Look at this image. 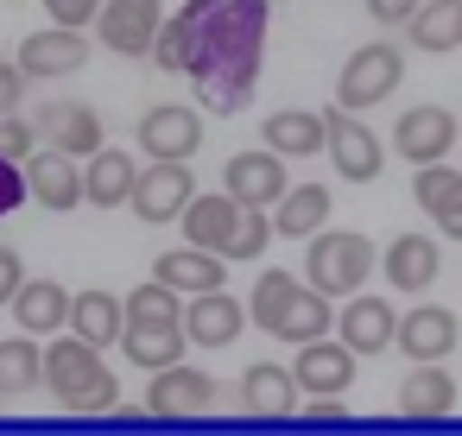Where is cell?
<instances>
[{
  "mask_svg": "<svg viewBox=\"0 0 462 436\" xmlns=\"http://www.w3.org/2000/svg\"><path fill=\"white\" fill-rule=\"evenodd\" d=\"M184 20H190L184 77L197 83V102L209 114H241L260 89L266 0H184Z\"/></svg>",
  "mask_w": 462,
  "mask_h": 436,
  "instance_id": "cell-1",
  "label": "cell"
},
{
  "mask_svg": "<svg viewBox=\"0 0 462 436\" xmlns=\"http://www.w3.org/2000/svg\"><path fill=\"white\" fill-rule=\"evenodd\" d=\"M121 348L134 367L159 373L171 360H184L190 335H184V297L159 278H146L140 291H127V322H121Z\"/></svg>",
  "mask_w": 462,
  "mask_h": 436,
  "instance_id": "cell-2",
  "label": "cell"
},
{
  "mask_svg": "<svg viewBox=\"0 0 462 436\" xmlns=\"http://www.w3.org/2000/svg\"><path fill=\"white\" fill-rule=\"evenodd\" d=\"M374 266H380L374 241H367V234H348V228H317L310 247H304V285H317L323 297L361 291Z\"/></svg>",
  "mask_w": 462,
  "mask_h": 436,
  "instance_id": "cell-3",
  "label": "cell"
},
{
  "mask_svg": "<svg viewBox=\"0 0 462 436\" xmlns=\"http://www.w3.org/2000/svg\"><path fill=\"white\" fill-rule=\"evenodd\" d=\"M405 83V51L399 45H355L348 51V64H342V77H336V108H348V114H361V108H380L393 89Z\"/></svg>",
  "mask_w": 462,
  "mask_h": 436,
  "instance_id": "cell-4",
  "label": "cell"
},
{
  "mask_svg": "<svg viewBox=\"0 0 462 436\" xmlns=\"http://www.w3.org/2000/svg\"><path fill=\"white\" fill-rule=\"evenodd\" d=\"M165 26V0H102L96 39L115 58H152V39Z\"/></svg>",
  "mask_w": 462,
  "mask_h": 436,
  "instance_id": "cell-5",
  "label": "cell"
},
{
  "mask_svg": "<svg viewBox=\"0 0 462 436\" xmlns=\"http://www.w3.org/2000/svg\"><path fill=\"white\" fill-rule=\"evenodd\" d=\"M190 196H197V184H190V165H184V159H152V165H140L127 209H134L140 222H152V228H159V222H178Z\"/></svg>",
  "mask_w": 462,
  "mask_h": 436,
  "instance_id": "cell-6",
  "label": "cell"
},
{
  "mask_svg": "<svg viewBox=\"0 0 462 436\" xmlns=\"http://www.w3.org/2000/svg\"><path fill=\"white\" fill-rule=\"evenodd\" d=\"M355 348L336 335H317V341H298V367H291V379H298V392L304 398H342L348 386H355Z\"/></svg>",
  "mask_w": 462,
  "mask_h": 436,
  "instance_id": "cell-7",
  "label": "cell"
},
{
  "mask_svg": "<svg viewBox=\"0 0 462 436\" xmlns=\"http://www.w3.org/2000/svg\"><path fill=\"white\" fill-rule=\"evenodd\" d=\"M14 58H20V70L39 77V83L77 77V70L89 64V32H83V26H45V32H26Z\"/></svg>",
  "mask_w": 462,
  "mask_h": 436,
  "instance_id": "cell-8",
  "label": "cell"
},
{
  "mask_svg": "<svg viewBox=\"0 0 462 436\" xmlns=\"http://www.w3.org/2000/svg\"><path fill=\"white\" fill-rule=\"evenodd\" d=\"M26 196H32L39 209H51V215L83 209V159H70V152H58V146H39V152L26 159Z\"/></svg>",
  "mask_w": 462,
  "mask_h": 436,
  "instance_id": "cell-9",
  "label": "cell"
},
{
  "mask_svg": "<svg viewBox=\"0 0 462 436\" xmlns=\"http://www.w3.org/2000/svg\"><path fill=\"white\" fill-rule=\"evenodd\" d=\"M209 404H216V379L203 367L171 360L146 379V417H203Z\"/></svg>",
  "mask_w": 462,
  "mask_h": 436,
  "instance_id": "cell-10",
  "label": "cell"
},
{
  "mask_svg": "<svg viewBox=\"0 0 462 436\" xmlns=\"http://www.w3.org/2000/svg\"><path fill=\"white\" fill-rule=\"evenodd\" d=\"M108 367H102V348H89L83 335H51V348H45V386H51V398L70 411L96 379H102Z\"/></svg>",
  "mask_w": 462,
  "mask_h": 436,
  "instance_id": "cell-11",
  "label": "cell"
},
{
  "mask_svg": "<svg viewBox=\"0 0 462 436\" xmlns=\"http://www.w3.org/2000/svg\"><path fill=\"white\" fill-rule=\"evenodd\" d=\"M323 121H329V140H323L329 165H336L348 184H374V177H380V140L361 127V114H348V108H329Z\"/></svg>",
  "mask_w": 462,
  "mask_h": 436,
  "instance_id": "cell-12",
  "label": "cell"
},
{
  "mask_svg": "<svg viewBox=\"0 0 462 436\" xmlns=\"http://www.w3.org/2000/svg\"><path fill=\"white\" fill-rule=\"evenodd\" d=\"M393 152H399L405 165L449 159V152H456V114H449V108H411V114H399V127H393Z\"/></svg>",
  "mask_w": 462,
  "mask_h": 436,
  "instance_id": "cell-13",
  "label": "cell"
},
{
  "mask_svg": "<svg viewBox=\"0 0 462 436\" xmlns=\"http://www.w3.org/2000/svg\"><path fill=\"white\" fill-rule=\"evenodd\" d=\"M241 329H247V304H235L222 285L184 297V335H190V348H228Z\"/></svg>",
  "mask_w": 462,
  "mask_h": 436,
  "instance_id": "cell-14",
  "label": "cell"
},
{
  "mask_svg": "<svg viewBox=\"0 0 462 436\" xmlns=\"http://www.w3.org/2000/svg\"><path fill=\"white\" fill-rule=\"evenodd\" d=\"M336 335L367 360V354L393 348V335H399V310H393L386 297H361V291H348V304L336 310Z\"/></svg>",
  "mask_w": 462,
  "mask_h": 436,
  "instance_id": "cell-15",
  "label": "cell"
},
{
  "mask_svg": "<svg viewBox=\"0 0 462 436\" xmlns=\"http://www.w3.org/2000/svg\"><path fill=\"white\" fill-rule=\"evenodd\" d=\"M393 341L405 348V360H449L456 341H462V322H456V310H443V304H418V310L399 316V335H393Z\"/></svg>",
  "mask_w": 462,
  "mask_h": 436,
  "instance_id": "cell-16",
  "label": "cell"
},
{
  "mask_svg": "<svg viewBox=\"0 0 462 436\" xmlns=\"http://www.w3.org/2000/svg\"><path fill=\"white\" fill-rule=\"evenodd\" d=\"M285 184H291V177H285V159H279L273 146L228 159V196L247 203V209H273V203L285 196Z\"/></svg>",
  "mask_w": 462,
  "mask_h": 436,
  "instance_id": "cell-17",
  "label": "cell"
},
{
  "mask_svg": "<svg viewBox=\"0 0 462 436\" xmlns=\"http://www.w3.org/2000/svg\"><path fill=\"white\" fill-rule=\"evenodd\" d=\"M152 278H159V285H171L178 297H197V291L228 285V259H222V253H209V247H197V241H184V247H171V253H159V259H152Z\"/></svg>",
  "mask_w": 462,
  "mask_h": 436,
  "instance_id": "cell-18",
  "label": "cell"
},
{
  "mask_svg": "<svg viewBox=\"0 0 462 436\" xmlns=\"http://www.w3.org/2000/svg\"><path fill=\"white\" fill-rule=\"evenodd\" d=\"M411 196H418V209L437 222V234L462 241V165H443V159L418 165V177H411Z\"/></svg>",
  "mask_w": 462,
  "mask_h": 436,
  "instance_id": "cell-19",
  "label": "cell"
},
{
  "mask_svg": "<svg viewBox=\"0 0 462 436\" xmlns=\"http://www.w3.org/2000/svg\"><path fill=\"white\" fill-rule=\"evenodd\" d=\"M140 146L152 159H190L203 146V114H190L178 102H159V108L140 114Z\"/></svg>",
  "mask_w": 462,
  "mask_h": 436,
  "instance_id": "cell-20",
  "label": "cell"
},
{
  "mask_svg": "<svg viewBox=\"0 0 462 436\" xmlns=\"http://www.w3.org/2000/svg\"><path fill=\"white\" fill-rule=\"evenodd\" d=\"M380 272H386V285H393V291L418 297V291H430V285H437L443 253H437V241H430V234H399V241L380 253Z\"/></svg>",
  "mask_w": 462,
  "mask_h": 436,
  "instance_id": "cell-21",
  "label": "cell"
},
{
  "mask_svg": "<svg viewBox=\"0 0 462 436\" xmlns=\"http://www.w3.org/2000/svg\"><path fill=\"white\" fill-rule=\"evenodd\" d=\"M241 209L247 203H235L228 190H216V196H190L184 203V241H197V247H209V253H228V241H235V228H241Z\"/></svg>",
  "mask_w": 462,
  "mask_h": 436,
  "instance_id": "cell-22",
  "label": "cell"
},
{
  "mask_svg": "<svg viewBox=\"0 0 462 436\" xmlns=\"http://www.w3.org/2000/svg\"><path fill=\"white\" fill-rule=\"evenodd\" d=\"M121 322H127V297L89 285V291H70V335H83L89 348H115L121 341Z\"/></svg>",
  "mask_w": 462,
  "mask_h": 436,
  "instance_id": "cell-23",
  "label": "cell"
},
{
  "mask_svg": "<svg viewBox=\"0 0 462 436\" xmlns=\"http://www.w3.org/2000/svg\"><path fill=\"white\" fill-rule=\"evenodd\" d=\"M7 310L20 316L26 335H58V329H70V291H64L58 278H26Z\"/></svg>",
  "mask_w": 462,
  "mask_h": 436,
  "instance_id": "cell-24",
  "label": "cell"
},
{
  "mask_svg": "<svg viewBox=\"0 0 462 436\" xmlns=\"http://www.w3.org/2000/svg\"><path fill=\"white\" fill-rule=\"evenodd\" d=\"M241 411H247V417H291V411H298V379H291V367L254 360V367L241 373Z\"/></svg>",
  "mask_w": 462,
  "mask_h": 436,
  "instance_id": "cell-25",
  "label": "cell"
},
{
  "mask_svg": "<svg viewBox=\"0 0 462 436\" xmlns=\"http://www.w3.org/2000/svg\"><path fill=\"white\" fill-rule=\"evenodd\" d=\"M134 177H140V165H134L127 152L102 146V152L83 159V203H96V209H121V203L134 196Z\"/></svg>",
  "mask_w": 462,
  "mask_h": 436,
  "instance_id": "cell-26",
  "label": "cell"
},
{
  "mask_svg": "<svg viewBox=\"0 0 462 436\" xmlns=\"http://www.w3.org/2000/svg\"><path fill=\"white\" fill-rule=\"evenodd\" d=\"M45 146H58V152H70V159L102 152V114H96L89 102H58V108H45Z\"/></svg>",
  "mask_w": 462,
  "mask_h": 436,
  "instance_id": "cell-27",
  "label": "cell"
},
{
  "mask_svg": "<svg viewBox=\"0 0 462 436\" xmlns=\"http://www.w3.org/2000/svg\"><path fill=\"white\" fill-rule=\"evenodd\" d=\"M399 411L405 417H449L456 411V379L437 360H411V373L399 379Z\"/></svg>",
  "mask_w": 462,
  "mask_h": 436,
  "instance_id": "cell-28",
  "label": "cell"
},
{
  "mask_svg": "<svg viewBox=\"0 0 462 436\" xmlns=\"http://www.w3.org/2000/svg\"><path fill=\"white\" fill-rule=\"evenodd\" d=\"M405 45L430 51V58L456 51L462 45V0H418V14L405 20Z\"/></svg>",
  "mask_w": 462,
  "mask_h": 436,
  "instance_id": "cell-29",
  "label": "cell"
},
{
  "mask_svg": "<svg viewBox=\"0 0 462 436\" xmlns=\"http://www.w3.org/2000/svg\"><path fill=\"white\" fill-rule=\"evenodd\" d=\"M266 146L279 152V159H310V152H323V140H329V121L323 114H310V108H279V114H266Z\"/></svg>",
  "mask_w": 462,
  "mask_h": 436,
  "instance_id": "cell-30",
  "label": "cell"
},
{
  "mask_svg": "<svg viewBox=\"0 0 462 436\" xmlns=\"http://www.w3.org/2000/svg\"><path fill=\"white\" fill-rule=\"evenodd\" d=\"M273 209H279V215H273V234H285V241H310V234L329 222V190H323V184L291 190V184H285V196H279Z\"/></svg>",
  "mask_w": 462,
  "mask_h": 436,
  "instance_id": "cell-31",
  "label": "cell"
},
{
  "mask_svg": "<svg viewBox=\"0 0 462 436\" xmlns=\"http://www.w3.org/2000/svg\"><path fill=\"white\" fill-rule=\"evenodd\" d=\"M329 329H336V310H329V297H323L317 285H304V291L285 304V316L273 322V335L291 341V348H298V341H317V335H329Z\"/></svg>",
  "mask_w": 462,
  "mask_h": 436,
  "instance_id": "cell-32",
  "label": "cell"
},
{
  "mask_svg": "<svg viewBox=\"0 0 462 436\" xmlns=\"http://www.w3.org/2000/svg\"><path fill=\"white\" fill-rule=\"evenodd\" d=\"M32 386H45V348H39V335L0 341V398H20Z\"/></svg>",
  "mask_w": 462,
  "mask_h": 436,
  "instance_id": "cell-33",
  "label": "cell"
},
{
  "mask_svg": "<svg viewBox=\"0 0 462 436\" xmlns=\"http://www.w3.org/2000/svg\"><path fill=\"white\" fill-rule=\"evenodd\" d=\"M298 291H304V278H291V272H279V266L260 272V278H254V297H247V322H260V329L273 335V322L285 316V304H291Z\"/></svg>",
  "mask_w": 462,
  "mask_h": 436,
  "instance_id": "cell-34",
  "label": "cell"
},
{
  "mask_svg": "<svg viewBox=\"0 0 462 436\" xmlns=\"http://www.w3.org/2000/svg\"><path fill=\"white\" fill-rule=\"evenodd\" d=\"M266 241H273V215L266 209H241V228H235V241H228V266H254L260 253H266Z\"/></svg>",
  "mask_w": 462,
  "mask_h": 436,
  "instance_id": "cell-35",
  "label": "cell"
},
{
  "mask_svg": "<svg viewBox=\"0 0 462 436\" xmlns=\"http://www.w3.org/2000/svg\"><path fill=\"white\" fill-rule=\"evenodd\" d=\"M184 51H190V20L184 14H165V26L152 39V64L159 70H184Z\"/></svg>",
  "mask_w": 462,
  "mask_h": 436,
  "instance_id": "cell-36",
  "label": "cell"
},
{
  "mask_svg": "<svg viewBox=\"0 0 462 436\" xmlns=\"http://www.w3.org/2000/svg\"><path fill=\"white\" fill-rule=\"evenodd\" d=\"M0 152L26 165V159L39 152V127H32V121H20V114H0Z\"/></svg>",
  "mask_w": 462,
  "mask_h": 436,
  "instance_id": "cell-37",
  "label": "cell"
},
{
  "mask_svg": "<svg viewBox=\"0 0 462 436\" xmlns=\"http://www.w3.org/2000/svg\"><path fill=\"white\" fill-rule=\"evenodd\" d=\"M115 404H121V379H115V373H102V379H96V386L70 404V417H108Z\"/></svg>",
  "mask_w": 462,
  "mask_h": 436,
  "instance_id": "cell-38",
  "label": "cell"
},
{
  "mask_svg": "<svg viewBox=\"0 0 462 436\" xmlns=\"http://www.w3.org/2000/svg\"><path fill=\"white\" fill-rule=\"evenodd\" d=\"M20 203H26V165L0 152V215H14Z\"/></svg>",
  "mask_w": 462,
  "mask_h": 436,
  "instance_id": "cell-39",
  "label": "cell"
},
{
  "mask_svg": "<svg viewBox=\"0 0 462 436\" xmlns=\"http://www.w3.org/2000/svg\"><path fill=\"white\" fill-rule=\"evenodd\" d=\"M45 14H51V26H96V14H102V0H45Z\"/></svg>",
  "mask_w": 462,
  "mask_h": 436,
  "instance_id": "cell-40",
  "label": "cell"
},
{
  "mask_svg": "<svg viewBox=\"0 0 462 436\" xmlns=\"http://www.w3.org/2000/svg\"><path fill=\"white\" fill-rule=\"evenodd\" d=\"M26 70H20V58H0V114H20V95H26Z\"/></svg>",
  "mask_w": 462,
  "mask_h": 436,
  "instance_id": "cell-41",
  "label": "cell"
},
{
  "mask_svg": "<svg viewBox=\"0 0 462 436\" xmlns=\"http://www.w3.org/2000/svg\"><path fill=\"white\" fill-rule=\"evenodd\" d=\"M26 285V259L14 253V247H0V310L14 304V291Z\"/></svg>",
  "mask_w": 462,
  "mask_h": 436,
  "instance_id": "cell-42",
  "label": "cell"
},
{
  "mask_svg": "<svg viewBox=\"0 0 462 436\" xmlns=\"http://www.w3.org/2000/svg\"><path fill=\"white\" fill-rule=\"evenodd\" d=\"M367 7V20H380V26H405L411 14H418V0H361Z\"/></svg>",
  "mask_w": 462,
  "mask_h": 436,
  "instance_id": "cell-43",
  "label": "cell"
},
{
  "mask_svg": "<svg viewBox=\"0 0 462 436\" xmlns=\"http://www.w3.org/2000/svg\"><path fill=\"white\" fill-rule=\"evenodd\" d=\"M304 417H310V423H342V417H348V411H342V404H336V398H317V404H310V411H304Z\"/></svg>",
  "mask_w": 462,
  "mask_h": 436,
  "instance_id": "cell-44",
  "label": "cell"
},
{
  "mask_svg": "<svg viewBox=\"0 0 462 436\" xmlns=\"http://www.w3.org/2000/svg\"><path fill=\"white\" fill-rule=\"evenodd\" d=\"M266 7H279V0H266Z\"/></svg>",
  "mask_w": 462,
  "mask_h": 436,
  "instance_id": "cell-45",
  "label": "cell"
},
{
  "mask_svg": "<svg viewBox=\"0 0 462 436\" xmlns=\"http://www.w3.org/2000/svg\"><path fill=\"white\" fill-rule=\"evenodd\" d=\"M178 7H184V0H178Z\"/></svg>",
  "mask_w": 462,
  "mask_h": 436,
  "instance_id": "cell-46",
  "label": "cell"
}]
</instances>
